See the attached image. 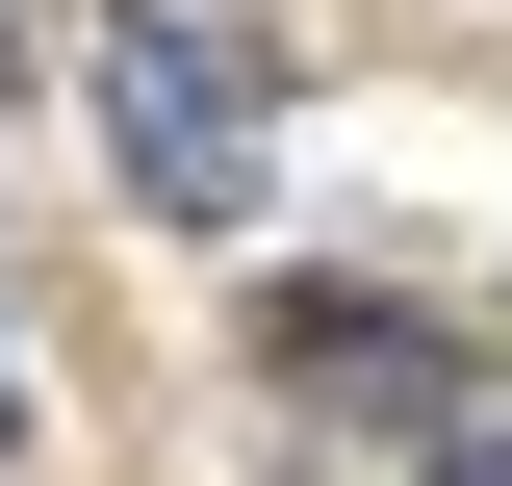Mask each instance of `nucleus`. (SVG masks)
<instances>
[{"label":"nucleus","mask_w":512,"mask_h":486,"mask_svg":"<svg viewBox=\"0 0 512 486\" xmlns=\"http://www.w3.org/2000/svg\"><path fill=\"white\" fill-rule=\"evenodd\" d=\"M103 154H128L154 231H231L256 154H282V77H256L231 26H180V0H128V26H103Z\"/></svg>","instance_id":"obj_1"},{"label":"nucleus","mask_w":512,"mask_h":486,"mask_svg":"<svg viewBox=\"0 0 512 486\" xmlns=\"http://www.w3.org/2000/svg\"><path fill=\"white\" fill-rule=\"evenodd\" d=\"M282 384H308V410H359V435H461V410H436L461 359L410 333V307H359V282H308V307H282Z\"/></svg>","instance_id":"obj_2"},{"label":"nucleus","mask_w":512,"mask_h":486,"mask_svg":"<svg viewBox=\"0 0 512 486\" xmlns=\"http://www.w3.org/2000/svg\"><path fill=\"white\" fill-rule=\"evenodd\" d=\"M436 486H512V435H436Z\"/></svg>","instance_id":"obj_3"},{"label":"nucleus","mask_w":512,"mask_h":486,"mask_svg":"<svg viewBox=\"0 0 512 486\" xmlns=\"http://www.w3.org/2000/svg\"><path fill=\"white\" fill-rule=\"evenodd\" d=\"M0 435H26V333H0Z\"/></svg>","instance_id":"obj_4"}]
</instances>
